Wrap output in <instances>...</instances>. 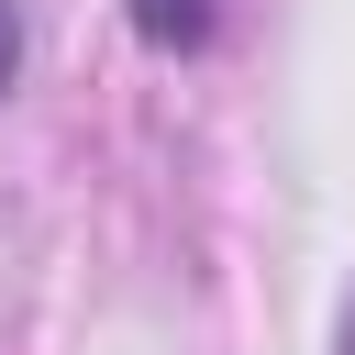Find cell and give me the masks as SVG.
I'll list each match as a JSON object with an SVG mask.
<instances>
[{
	"label": "cell",
	"mask_w": 355,
	"mask_h": 355,
	"mask_svg": "<svg viewBox=\"0 0 355 355\" xmlns=\"http://www.w3.org/2000/svg\"><path fill=\"white\" fill-rule=\"evenodd\" d=\"M133 22H144V44H200L211 0H133Z\"/></svg>",
	"instance_id": "1"
},
{
	"label": "cell",
	"mask_w": 355,
	"mask_h": 355,
	"mask_svg": "<svg viewBox=\"0 0 355 355\" xmlns=\"http://www.w3.org/2000/svg\"><path fill=\"white\" fill-rule=\"evenodd\" d=\"M11 67H22V22H11V0H0V89H11Z\"/></svg>",
	"instance_id": "2"
},
{
	"label": "cell",
	"mask_w": 355,
	"mask_h": 355,
	"mask_svg": "<svg viewBox=\"0 0 355 355\" xmlns=\"http://www.w3.org/2000/svg\"><path fill=\"white\" fill-rule=\"evenodd\" d=\"M344 355H355V300H344Z\"/></svg>",
	"instance_id": "3"
}]
</instances>
